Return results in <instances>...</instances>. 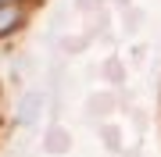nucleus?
Masks as SVG:
<instances>
[{
    "label": "nucleus",
    "instance_id": "f257e3e1",
    "mask_svg": "<svg viewBox=\"0 0 161 157\" xmlns=\"http://www.w3.org/2000/svg\"><path fill=\"white\" fill-rule=\"evenodd\" d=\"M18 18H22V14H18V4H4V7H0V36L11 32L18 25Z\"/></svg>",
    "mask_w": 161,
    "mask_h": 157
},
{
    "label": "nucleus",
    "instance_id": "f03ea898",
    "mask_svg": "<svg viewBox=\"0 0 161 157\" xmlns=\"http://www.w3.org/2000/svg\"><path fill=\"white\" fill-rule=\"evenodd\" d=\"M4 4H7V0H0V7H4Z\"/></svg>",
    "mask_w": 161,
    "mask_h": 157
}]
</instances>
